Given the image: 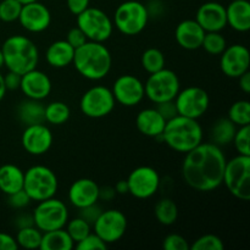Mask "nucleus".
I'll list each match as a JSON object with an SVG mask.
<instances>
[{
  "instance_id": "1",
  "label": "nucleus",
  "mask_w": 250,
  "mask_h": 250,
  "mask_svg": "<svg viewBox=\"0 0 250 250\" xmlns=\"http://www.w3.org/2000/svg\"><path fill=\"white\" fill-rule=\"evenodd\" d=\"M226 161L221 146L202 142L186 153L182 177L187 186L198 192H212L222 185Z\"/></svg>"
},
{
  "instance_id": "2",
  "label": "nucleus",
  "mask_w": 250,
  "mask_h": 250,
  "mask_svg": "<svg viewBox=\"0 0 250 250\" xmlns=\"http://www.w3.org/2000/svg\"><path fill=\"white\" fill-rule=\"evenodd\" d=\"M72 63L82 77L89 81H100L109 75L112 56L104 43L87 41L75 50Z\"/></svg>"
},
{
  "instance_id": "3",
  "label": "nucleus",
  "mask_w": 250,
  "mask_h": 250,
  "mask_svg": "<svg viewBox=\"0 0 250 250\" xmlns=\"http://www.w3.org/2000/svg\"><path fill=\"white\" fill-rule=\"evenodd\" d=\"M156 139H161L172 150L186 154L202 143L203 128L198 120L177 115L166 121L163 133Z\"/></svg>"
},
{
  "instance_id": "4",
  "label": "nucleus",
  "mask_w": 250,
  "mask_h": 250,
  "mask_svg": "<svg viewBox=\"0 0 250 250\" xmlns=\"http://www.w3.org/2000/svg\"><path fill=\"white\" fill-rule=\"evenodd\" d=\"M0 49L4 55V66H6L9 71L23 75L37 68L39 51L28 37L21 34L9 37Z\"/></svg>"
},
{
  "instance_id": "5",
  "label": "nucleus",
  "mask_w": 250,
  "mask_h": 250,
  "mask_svg": "<svg viewBox=\"0 0 250 250\" xmlns=\"http://www.w3.org/2000/svg\"><path fill=\"white\" fill-rule=\"evenodd\" d=\"M59 181L51 168L43 165H34L24 172L23 189L33 202H42L55 197Z\"/></svg>"
},
{
  "instance_id": "6",
  "label": "nucleus",
  "mask_w": 250,
  "mask_h": 250,
  "mask_svg": "<svg viewBox=\"0 0 250 250\" xmlns=\"http://www.w3.org/2000/svg\"><path fill=\"white\" fill-rule=\"evenodd\" d=\"M222 183L237 199H250V156L237 155L226 161Z\"/></svg>"
},
{
  "instance_id": "7",
  "label": "nucleus",
  "mask_w": 250,
  "mask_h": 250,
  "mask_svg": "<svg viewBox=\"0 0 250 250\" xmlns=\"http://www.w3.org/2000/svg\"><path fill=\"white\" fill-rule=\"evenodd\" d=\"M148 20L146 5L137 0H127L115 10L112 23L125 36H137L146 28Z\"/></svg>"
},
{
  "instance_id": "8",
  "label": "nucleus",
  "mask_w": 250,
  "mask_h": 250,
  "mask_svg": "<svg viewBox=\"0 0 250 250\" xmlns=\"http://www.w3.org/2000/svg\"><path fill=\"white\" fill-rule=\"evenodd\" d=\"M180 90V78L172 70L166 67L158 72L150 73L146 82L144 83L146 97L154 104L175 100Z\"/></svg>"
},
{
  "instance_id": "9",
  "label": "nucleus",
  "mask_w": 250,
  "mask_h": 250,
  "mask_svg": "<svg viewBox=\"0 0 250 250\" xmlns=\"http://www.w3.org/2000/svg\"><path fill=\"white\" fill-rule=\"evenodd\" d=\"M34 226L42 232L54 231V229H63L68 221V210L65 203L56 198L38 202L33 212Z\"/></svg>"
},
{
  "instance_id": "10",
  "label": "nucleus",
  "mask_w": 250,
  "mask_h": 250,
  "mask_svg": "<svg viewBox=\"0 0 250 250\" xmlns=\"http://www.w3.org/2000/svg\"><path fill=\"white\" fill-rule=\"evenodd\" d=\"M77 27L82 29L88 41L104 43L114 31L112 20L98 7H87L77 15Z\"/></svg>"
},
{
  "instance_id": "11",
  "label": "nucleus",
  "mask_w": 250,
  "mask_h": 250,
  "mask_svg": "<svg viewBox=\"0 0 250 250\" xmlns=\"http://www.w3.org/2000/svg\"><path fill=\"white\" fill-rule=\"evenodd\" d=\"M115 98L111 89L104 85H94L82 95L81 111L90 119H102L111 114L115 109Z\"/></svg>"
},
{
  "instance_id": "12",
  "label": "nucleus",
  "mask_w": 250,
  "mask_h": 250,
  "mask_svg": "<svg viewBox=\"0 0 250 250\" xmlns=\"http://www.w3.org/2000/svg\"><path fill=\"white\" fill-rule=\"evenodd\" d=\"M175 104L178 115L198 120L209 109L210 97L205 89L192 85L178 92Z\"/></svg>"
},
{
  "instance_id": "13",
  "label": "nucleus",
  "mask_w": 250,
  "mask_h": 250,
  "mask_svg": "<svg viewBox=\"0 0 250 250\" xmlns=\"http://www.w3.org/2000/svg\"><path fill=\"white\" fill-rule=\"evenodd\" d=\"M92 227L94 229V233L109 246L119 242L125 236L127 229V219L124 212L117 209L103 210Z\"/></svg>"
},
{
  "instance_id": "14",
  "label": "nucleus",
  "mask_w": 250,
  "mask_h": 250,
  "mask_svg": "<svg viewBox=\"0 0 250 250\" xmlns=\"http://www.w3.org/2000/svg\"><path fill=\"white\" fill-rule=\"evenodd\" d=\"M129 194L137 199L151 198L160 187V176L150 166H139L127 177Z\"/></svg>"
},
{
  "instance_id": "15",
  "label": "nucleus",
  "mask_w": 250,
  "mask_h": 250,
  "mask_svg": "<svg viewBox=\"0 0 250 250\" xmlns=\"http://www.w3.org/2000/svg\"><path fill=\"white\" fill-rule=\"evenodd\" d=\"M111 92L115 102L127 107L136 106L146 97L144 83L138 77L128 73L116 78Z\"/></svg>"
},
{
  "instance_id": "16",
  "label": "nucleus",
  "mask_w": 250,
  "mask_h": 250,
  "mask_svg": "<svg viewBox=\"0 0 250 250\" xmlns=\"http://www.w3.org/2000/svg\"><path fill=\"white\" fill-rule=\"evenodd\" d=\"M220 67L222 73L229 78H238L249 71L250 54L248 48L242 44H233L226 46L221 53Z\"/></svg>"
},
{
  "instance_id": "17",
  "label": "nucleus",
  "mask_w": 250,
  "mask_h": 250,
  "mask_svg": "<svg viewBox=\"0 0 250 250\" xmlns=\"http://www.w3.org/2000/svg\"><path fill=\"white\" fill-rule=\"evenodd\" d=\"M53 133L44 124L26 126L21 137V144L24 150L34 156L48 153L53 146Z\"/></svg>"
},
{
  "instance_id": "18",
  "label": "nucleus",
  "mask_w": 250,
  "mask_h": 250,
  "mask_svg": "<svg viewBox=\"0 0 250 250\" xmlns=\"http://www.w3.org/2000/svg\"><path fill=\"white\" fill-rule=\"evenodd\" d=\"M17 21L26 31L31 33H41L50 26L51 14L45 5L37 0L22 5Z\"/></svg>"
},
{
  "instance_id": "19",
  "label": "nucleus",
  "mask_w": 250,
  "mask_h": 250,
  "mask_svg": "<svg viewBox=\"0 0 250 250\" xmlns=\"http://www.w3.org/2000/svg\"><path fill=\"white\" fill-rule=\"evenodd\" d=\"M51 81L48 75L37 68L28 71L21 76L20 89L28 99L43 100L49 97L51 92Z\"/></svg>"
},
{
  "instance_id": "20",
  "label": "nucleus",
  "mask_w": 250,
  "mask_h": 250,
  "mask_svg": "<svg viewBox=\"0 0 250 250\" xmlns=\"http://www.w3.org/2000/svg\"><path fill=\"white\" fill-rule=\"evenodd\" d=\"M195 21L205 32H221L227 26L226 6L216 1H208L197 10Z\"/></svg>"
},
{
  "instance_id": "21",
  "label": "nucleus",
  "mask_w": 250,
  "mask_h": 250,
  "mask_svg": "<svg viewBox=\"0 0 250 250\" xmlns=\"http://www.w3.org/2000/svg\"><path fill=\"white\" fill-rule=\"evenodd\" d=\"M99 186L90 178H80L68 189V202L77 209L98 203Z\"/></svg>"
},
{
  "instance_id": "22",
  "label": "nucleus",
  "mask_w": 250,
  "mask_h": 250,
  "mask_svg": "<svg viewBox=\"0 0 250 250\" xmlns=\"http://www.w3.org/2000/svg\"><path fill=\"white\" fill-rule=\"evenodd\" d=\"M205 31L195 20H183L177 24L175 38L178 45L186 50H197L202 48Z\"/></svg>"
},
{
  "instance_id": "23",
  "label": "nucleus",
  "mask_w": 250,
  "mask_h": 250,
  "mask_svg": "<svg viewBox=\"0 0 250 250\" xmlns=\"http://www.w3.org/2000/svg\"><path fill=\"white\" fill-rule=\"evenodd\" d=\"M166 120L155 107H149L138 112L136 117V126L142 134L150 138H158L165 128Z\"/></svg>"
},
{
  "instance_id": "24",
  "label": "nucleus",
  "mask_w": 250,
  "mask_h": 250,
  "mask_svg": "<svg viewBox=\"0 0 250 250\" xmlns=\"http://www.w3.org/2000/svg\"><path fill=\"white\" fill-rule=\"evenodd\" d=\"M227 26L234 31L248 32L250 29V4L248 0H232L226 6Z\"/></svg>"
},
{
  "instance_id": "25",
  "label": "nucleus",
  "mask_w": 250,
  "mask_h": 250,
  "mask_svg": "<svg viewBox=\"0 0 250 250\" xmlns=\"http://www.w3.org/2000/svg\"><path fill=\"white\" fill-rule=\"evenodd\" d=\"M75 55V49L66 41H56L46 49V62L55 68H63L71 65Z\"/></svg>"
},
{
  "instance_id": "26",
  "label": "nucleus",
  "mask_w": 250,
  "mask_h": 250,
  "mask_svg": "<svg viewBox=\"0 0 250 250\" xmlns=\"http://www.w3.org/2000/svg\"><path fill=\"white\" fill-rule=\"evenodd\" d=\"M24 172L14 164L0 166V190L9 195L23 189Z\"/></svg>"
},
{
  "instance_id": "27",
  "label": "nucleus",
  "mask_w": 250,
  "mask_h": 250,
  "mask_svg": "<svg viewBox=\"0 0 250 250\" xmlns=\"http://www.w3.org/2000/svg\"><path fill=\"white\" fill-rule=\"evenodd\" d=\"M44 105L41 100L28 99L23 100L17 106V117L22 124L26 126L36 124H44L45 116H44Z\"/></svg>"
},
{
  "instance_id": "28",
  "label": "nucleus",
  "mask_w": 250,
  "mask_h": 250,
  "mask_svg": "<svg viewBox=\"0 0 250 250\" xmlns=\"http://www.w3.org/2000/svg\"><path fill=\"white\" fill-rule=\"evenodd\" d=\"M75 243L63 229L43 232L39 249L41 250H71Z\"/></svg>"
},
{
  "instance_id": "29",
  "label": "nucleus",
  "mask_w": 250,
  "mask_h": 250,
  "mask_svg": "<svg viewBox=\"0 0 250 250\" xmlns=\"http://www.w3.org/2000/svg\"><path fill=\"white\" fill-rule=\"evenodd\" d=\"M236 131L237 126L229 117H222V119L216 120L211 128L212 143L219 146H229L233 141Z\"/></svg>"
},
{
  "instance_id": "30",
  "label": "nucleus",
  "mask_w": 250,
  "mask_h": 250,
  "mask_svg": "<svg viewBox=\"0 0 250 250\" xmlns=\"http://www.w3.org/2000/svg\"><path fill=\"white\" fill-rule=\"evenodd\" d=\"M154 214H155L159 224L164 225V226H171L177 221L178 208L172 199L163 198L155 204Z\"/></svg>"
},
{
  "instance_id": "31",
  "label": "nucleus",
  "mask_w": 250,
  "mask_h": 250,
  "mask_svg": "<svg viewBox=\"0 0 250 250\" xmlns=\"http://www.w3.org/2000/svg\"><path fill=\"white\" fill-rule=\"evenodd\" d=\"M70 107L67 104L62 102H53L49 103L45 107H44V116H45V121L55 126H60V125L65 124L68 119H70Z\"/></svg>"
},
{
  "instance_id": "32",
  "label": "nucleus",
  "mask_w": 250,
  "mask_h": 250,
  "mask_svg": "<svg viewBox=\"0 0 250 250\" xmlns=\"http://www.w3.org/2000/svg\"><path fill=\"white\" fill-rule=\"evenodd\" d=\"M42 236L43 232L36 226L24 227V229H20L16 234V243L19 248L23 249H39L42 242Z\"/></svg>"
},
{
  "instance_id": "33",
  "label": "nucleus",
  "mask_w": 250,
  "mask_h": 250,
  "mask_svg": "<svg viewBox=\"0 0 250 250\" xmlns=\"http://www.w3.org/2000/svg\"><path fill=\"white\" fill-rule=\"evenodd\" d=\"M141 62L144 70L150 75L165 67V55L160 49L149 48L142 54Z\"/></svg>"
},
{
  "instance_id": "34",
  "label": "nucleus",
  "mask_w": 250,
  "mask_h": 250,
  "mask_svg": "<svg viewBox=\"0 0 250 250\" xmlns=\"http://www.w3.org/2000/svg\"><path fill=\"white\" fill-rule=\"evenodd\" d=\"M229 117L236 126L250 125V103L248 100H238L229 109Z\"/></svg>"
},
{
  "instance_id": "35",
  "label": "nucleus",
  "mask_w": 250,
  "mask_h": 250,
  "mask_svg": "<svg viewBox=\"0 0 250 250\" xmlns=\"http://www.w3.org/2000/svg\"><path fill=\"white\" fill-rule=\"evenodd\" d=\"M227 42L221 32H205L202 48L210 55H221L226 49Z\"/></svg>"
},
{
  "instance_id": "36",
  "label": "nucleus",
  "mask_w": 250,
  "mask_h": 250,
  "mask_svg": "<svg viewBox=\"0 0 250 250\" xmlns=\"http://www.w3.org/2000/svg\"><path fill=\"white\" fill-rule=\"evenodd\" d=\"M65 227L66 232L71 237L73 243H78V242L82 241L83 238H85L92 232V226L80 216L66 222Z\"/></svg>"
},
{
  "instance_id": "37",
  "label": "nucleus",
  "mask_w": 250,
  "mask_h": 250,
  "mask_svg": "<svg viewBox=\"0 0 250 250\" xmlns=\"http://www.w3.org/2000/svg\"><path fill=\"white\" fill-rule=\"evenodd\" d=\"M22 4L19 0H1L0 1V20L2 22H15L19 20Z\"/></svg>"
},
{
  "instance_id": "38",
  "label": "nucleus",
  "mask_w": 250,
  "mask_h": 250,
  "mask_svg": "<svg viewBox=\"0 0 250 250\" xmlns=\"http://www.w3.org/2000/svg\"><path fill=\"white\" fill-rule=\"evenodd\" d=\"M250 125L237 128L233 137V144L239 155L250 156Z\"/></svg>"
},
{
  "instance_id": "39",
  "label": "nucleus",
  "mask_w": 250,
  "mask_h": 250,
  "mask_svg": "<svg viewBox=\"0 0 250 250\" xmlns=\"http://www.w3.org/2000/svg\"><path fill=\"white\" fill-rule=\"evenodd\" d=\"M192 250H224L225 244L220 237L215 234H204L195 239L194 243L189 246Z\"/></svg>"
},
{
  "instance_id": "40",
  "label": "nucleus",
  "mask_w": 250,
  "mask_h": 250,
  "mask_svg": "<svg viewBox=\"0 0 250 250\" xmlns=\"http://www.w3.org/2000/svg\"><path fill=\"white\" fill-rule=\"evenodd\" d=\"M106 248L107 244L98 234L92 232L82 241L76 243V249L78 250H105Z\"/></svg>"
},
{
  "instance_id": "41",
  "label": "nucleus",
  "mask_w": 250,
  "mask_h": 250,
  "mask_svg": "<svg viewBox=\"0 0 250 250\" xmlns=\"http://www.w3.org/2000/svg\"><path fill=\"white\" fill-rule=\"evenodd\" d=\"M163 248L165 250H189V244L181 234L171 233L164 239Z\"/></svg>"
},
{
  "instance_id": "42",
  "label": "nucleus",
  "mask_w": 250,
  "mask_h": 250,
  "mask_svg": "<svg viewBox=\"0 0 250 250\" xmlns=\"http://www.w3.org/2000/svg\"><path fill=\"white\" fill-rule=\"evenodd\" d=\"M102 212H103L102 208L98 205V203H94V204H90L88 205V207L78 209V216L82 217V219L84 220V221H87L90 226H93Z\"/></svg>"
},
{
  "instance_id": "43",
  "label": "nucleus",
  "mask_w": 250,
  "mask_h": 250,
  "mask_svg": "<svg viewBox=\"0 0 250 250\" xmlns=\"http://www.w3.org/2000/svg\"><path fill=\"white\" fill-rule=\"evenodd\" d=\"M31 202V198H29L28 194L24 192V189L17 190V192L7 195V203H9L10 207L14 208V209H23L27 205H29Z\"/></svg>"
},
{
  "instance_id": "44",
  "label": "nucleus",
  "mask_w": 250,
  "mask_h": 250,
  "mask_svg": "<svg viewBox=\"0 0 250 250\" xmlns=\"http://www.w3.org/2000/svg\"><path fill=\"white\" fill-rule=\"evenodd\" d=\"M65 41L67 42V43L70 44V45L76 50V49L80 48L81 45H83V44H84L88 39H87V37L84 36V33L82 32V29H81L80 27L76 26L68 31L67 37H66Z\"/></svg>"
},
{
  "instance_id": "45",
  "label": "nucleus",
  "mask_w": 250,
  "mask_h": 250,
  "mask_svg": "<svg viewBox=\"0 0 250 250\" xmlns=\"http://www.w3.org/2000/svg\"><path fill=\"white\" fill-rule=\"evenodd\" d=\"M156 110L160 112L161 116L167 121V120H171L172 117L177 116V107H176L175 100H168V102H163L156 104Z\"/></svg>"
},
{
  "instance_id": "46",
  "label": "nucleus",
  "mask_w": 250,
  "mask_h": 250,
  "mask_svg": "<svg viewBox=\"0 0 250 250\" xmlns=\"http://www.w3.org/2000/svg\"><path fill=\"white\" fill-rule=\"evenodd\" d=\"M21 76L22 75L9 71V72L4 76V83L5 87H6V90L20 89V85H21Z\"/></svg>"
},
{
  "instance_id": "47",
  "label": "nucleus",
  "mask_w": 250,
  "mask_h": 250,
  "mask_svg": "<svg viewBox=\"0 0 250 250\" xmlns=\"http://www.w3.org/2000/svg\"><path fill=\"white\" fill-rule=\"evenodd\" d=\"M66 2H67V7L71 14L77 16L87 7H89L90 0H66Z\"/></svg>"
},
{
  "instance_id": "48",
  "label": "nucleus",
  "mask_w": 250,
  "mask_h": 250,
  "mask_svg": "<svg viewBox=\"0 0 250 250\" xmlns=\"http://www.w3.org/2000/svg\"><path fill=\"white\" fill-rule=\"evenodd\" d=\"M19 246L16 243V239L10 234L0 232V250H17Z\"/></svg>"
},
{
  "instance_id": "49",
  "label": "nucleus",
  "mask_w": 250,
  "mask_h": 250,
  "mask_svg": "<svg viewBox=\"0 0 250 250\" xmlns=\"http://www.w3.org/2000/svg\"><path fill=\"white\" fill-rule=\"evenodd\" d=\"M15 226L17 227V229H24V227L34 226L33 215H32V214L17 215L16 219H15Z\"/></svg>"
},
{
  "instance_id": "50",
  "label": "nucleus",
  "mask_w": 250,
  "mask_h": 250,
  "mask_svg": "<svg viewBox=\"0 0 250 250\" xmlns=\"http://www.w3.org/2000/svg\"><path fill=\"white\" fill-rule=\"evenodd\" d=\"M116 190L114 187L110 186H104V187H99V199L104 200V202H111L115 197H116Z\"/></svg>"
},
{
  "instance_id": "51",
  "label": "nucleus",
  "mask_w": 250,
  "mask_h": 250,
  "mask_svg": "<svg viewBox=\"0 0 250 250\" xmlns=\"http://www.w3.org/2000/svg\"><path fill=\"white\" fill-rule=\"evenodd\" d=\"M238 84L239 88L243 93L249 94L250 93V71H247L243 75L238 77Z\"/></svg>"
},
{
  "instance_id": "52",
  "label": "nucleus",
  "mask_w": 250,
  "mask_h": 250,
  "mask_svg": "<svg viewBox=\"0 0 250 250\" xmlns=\"http://www.w3.org/2000/svg\"><path fill=\"white\" fill-rule=\"evenodd\" d=\"M115 190H116L117 194H128V183H127V180H121L115 185Z\"/></svg>"
},
{
  "instance_id": "53",
  "label": "nucleus",
  "mask_w": 250,
  "mask_h": 250,
  "mask_svg": "<svg viewBox=\"0 0 250 250\" xmlns=\"http://www.w3.org/2000/svg\"><path fill=\"white\" fill-rule=\"evenodd\" d=\"M5 94H6V87H5V83H4V76L0 73V102L4 99Z\"/></svg>"
},
{
  "instance_id": "54",
  "label": "nucleus",
  "mask_w": 250,
  "mask_h": 250,
  "mask_svg": "<svg viewBox=\"0 0 250 250\" xmlns=\"http://www.w3.org/2000/svg\"><path fill=\"white\" fill-rule=\"evenodd\" d=\"M4 66V55H2V51L1 49H0V68Z\"/></svg>"
},
{
  "instance_id": "55",
  "label": "nucleus",
  "mask_w": 250,
  "mask_h": 250,
  "mask_svg": "<svg viewBox=\"0 0 250 250\" xmlns=\"http://www.w3.org/2000/svg\"><path fill=\"white\" fill-rule=\"evenodd\" d=\"M19 1L23 5V4H28V2H32V1H37V0H19Z\"/></svg>"
}]
</instances>
